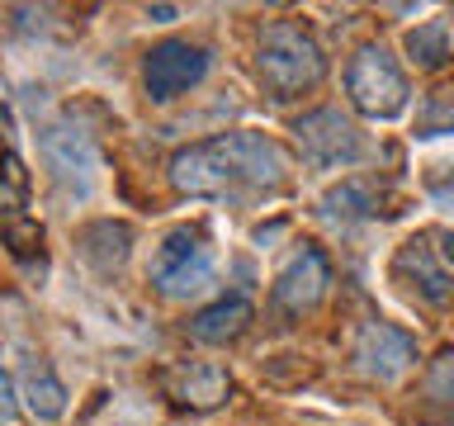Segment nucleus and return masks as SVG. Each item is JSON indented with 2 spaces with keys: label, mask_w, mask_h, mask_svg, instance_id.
Wrapping results in <instances>:
<instances>
[{
  "label": "nucleus",
  "mask_w": 454,
  "mask_h": 426,
  "mask_svg": "<svg viewBox=\"0 0 454 426\" xmlns=\"http://www.w3.org/2000/svg\"><path fill=\"white\" fill-rule=\"evenodd\" d=\"M279 142H270L265 133H223L208 138L199 147H184L170 162V180L184 194H232V190H270L284 180Z\"/></svg>",
  "instance_id": "f257e3e1"
},
{
  "label": "nucleus",
  "mask_w": 454,
  "mask_h": 426,
  "mask_svg": "<svg viewBox=\"0 0 454 426\" xmlns=\"http://www.w3.org/2000/svg\"><path fill=\"white\" fill-rule=\"evenodd\" d=\"M255 67L261 81L275 91L279 99H294L312 91L326 71V57L317 48V38L308 34V24L298 20H275L261 28V48H255Z\"/></svg>",
  "instance_id": "f03ea898"
},
{
  "label": "nucleus",
  "mask_w": 454,
  "mask_h": 426,
  "mask_svg": "<svg viewBox=\"0 0 454 426\" xmlns=\"http://www.w3.org/2000/svg\"><path fill=\"white\" fill-rule=\"evenodd\" d=\"M152 284L166 298H194L213 284V241L199 227H176L161 237L152 265H147Z\"/></svg>",
  "instance_id": "7ed1b4c3"
},
{
  "label": "nucleus",
  "mask_w": 454,
  "mask_h": 426,
  "mask_svg": "<svg viewBox=\"0 0 454 426\" xmlns=\"http://www.w3.org/2000/svg\"><path fill=\"white\" fill-rule=\"evenodd\" d=\"M346 95L360 114H369V119H397V114L407 109V76H403V67L393 62L388 48L369 43V48H360L346 67Z\"/></svg>",
  "instance_id": "20e7f679"
},
{
  "label": "nucleus",
  "mask_w": 454,
  "mask_h": 426,
  "mask_svg": "<svg viewBox=\"0 0 454 426\" xmlns=\"http://www.w3.org/2000/svg\"><path fill=\"white\" fill-rule=\"evenodd\" d=\"M294 138H298V152L312 170H336V166H350L360 162L364 142L355 133L350 119H340L336 109H312L294 123Z\"/></svg>",
  "instance_id": "39448f33"
},
{
  "label": "nucleus",
  "mask_w": 454,
  "mask_h": 426,
  "mask_svg": "<svg viewBox=\"0 0 454 426\" xmlns=\"http://www.w3.org/2000/svg\"><path fill=\"white\" fill-rule=\"evenodd\" d=\"M204 76H208V52L194 48V43H184V38L156 43V48L147 52V67H142V81H147V95L156 99V105L184 95Z\"/></svg>",
  "instance_id": "423d86ee"
},
{
  "label": "nucleus",
  "mask_w": 454,
  "mask_h": 426,
  "mask_svg": "<svg viewBox=\"0 0 454 426\" xmlns=\"http://www.w3.org/2000/svg\"><path fill=\"white\" fill-rule=\"evenodd\" d=\"M350 355H355V369H360V375L388 383V379L411 369V360H417V341H411L407 332H397L393 322H364Z\"/></svg>",
  "instance_id": "0eeeda50"
},
{
  "label": "nucleus",
  "mask_w": 454,
  "mask_h": 426,
  "mask_svg": "<svg viewBox=\"0 0 454 426\" xmlns=\"http://www.w3.org/2000/svg\"><path fill=\"white\" fill-rule=\"evenodd\" d=\"M332 289V265L317 247H303L289 256V265L279 270L275 280V304L289 308V312H308L322 304V294Z\"/></svg>",
  "instance_id": "6e6552de"
},
{
  "label": "nucleus",
  "mask_w": 454,
  "mask_h": 426,
  "mask_svg": "<svg viewBox=\"0 0 454 426\" xmlns=\"http://www.w3.org/2000/svg\"><path fill=\"white\" fill-rule=\"evenodd\" d=\"M393 265H397V275H403V280H411V289H417L426 304L445 308L450 298H454V275H450L445 265H440V256H435V247H431L426 237L403 241Z\"/></svg>",
  "instance_id": "1a4fd4ad"
},
{
  "label": "nucleus",
  "mask_w": 454,
  "mask_h": 426,
  "mask_svg": "<svg viewBox=\"0 0 454 426\" xmlns=\"http://www.w3.org/2000/svg\"><path fill=\"white\" fill-rule=\"evenodd\" d=\"M43 147H48V162H52V170H57L62 180H81V185H90L95 162H99L90 133H81V128H71V123H57V128H48Z\"/></svg>",
  "instance_id": "9d476101"
},
{
  "label": "nucleus",
  "mask_w": 454,
  "mask_h": 426,
  "mask_svg": "<svg viewBox=\"0 0 454 426\" xmlns=\"http://www.w3.org/2000/svg\"><path fill=\"white\" fill-rule=\"evenodd\" d=\"M247 327H251V304L241 294H232V298H218V304L204 308V312H194L190 336L204 341V346H227V341H237Z\"/></svg>",
  "instance_id": "9b49d317"
},
{
  "label": "nucleus",
  "mask_w": 454,
  "mask_h": 426,
  "mask_svg": "<svg viewBox=\"0 0 454 426\" xmlns=\"http://www.w3.org/2000/svg\"><path fill=\"white\" fill-rule=\"evenodd\" d=\"M170 393H176L184 407H218L227 398V369L208 365V360H194V365H184L170 375Z\"/></svg>",
  "instance_id": "f8f14e48"
},
{
  "label": "nucleus",
  "mask_w": 454,
  "mask_h": 426,
  "mask_svg": "<svg viewBox=\"0 0 454 426\" xmlns=\"http://www.w3.org/2000/svg\"><path fill=\"white\" fill-rule=\"evenodd\" d=\"M407 52H411V62L426 67V71L445 67L450 62V24L445 20H431V24L411 28V34H407Z\"/></svg>",
  "instance_id": "ddd939ff"
},
{
  "label": "nucleus",
  "mask_w": 454,
  "mask_h": 426,
  "mask_svg": "<svg viewBox=\"0 0 454 426\" xmlns=\"http://www.w3.org/2000/svg\"><path fill=\"white\" fill-rule=\"evenodd\" d=\"M24 389H28V407H34V417L52 422V417H62V412H67V389L52 379L48 365H38L34 375H28Z\"/></svg>",
  "instance_id": "4468645a"
},
{
  "label": "nucleus",
  "mask_w": 454,
  "mask_h": 426,
  "mask_svg": "<svg viewBox=\"0 0 454 426\" xmlns=\"http://www.w3.org/2000/svg\"><path fill=\"white\" fill-rule=\"evenodd\" d=\"M445 133H454V85L431 91L417 114V138H445Z\"/></svg>",
  "instance_id": "2eb2a0df"
},
{
  "label": "nucleus",
  "mask_w": 454,
  "mask_h": 426,
  "mask_svg": "<svg viewBox=\"0 0 454 426\" xmlns=\"http://www.w3.org/2000/svg\"><path fill=\"white\" fill-rule=\"evenodd\" d=\"M322 209H326V218H364V213H374V199H369V185L350 180L336 194H326Z\"/></svg>",
  "instance_id": "dca6fc26"
},
{
  "label": "nucleus",
  "mask_w": 454,
  "mask_h": 426,
  "mask_svg": "<svg viewBox=\"0 0 454 426\" xmlns=\"http://www.w3.org/2000/svg\"><path fill=\"white\" fill-rule=\"evenodd\" d=\"M426 398L454 417V355H440L431 365V375H426Z\"/></svg>",
  "instance_id": "f3484780"
},
{
  "label": "nucleus",
  "mask_w": 454,
  "mask_h": 426,
  "mask_svg": "<svg viewBox=\"0 0 454 426\" xmlns=\"http://www.w3.org/2000/svg\"><path fill=\"white\" fill-rule=\"evenodd\" d=\"M5 176H10V204H20V190H24V166H20V156H5Z\"/></svg>",
  "instance_id": "a211bd4d"
},
{
  "label": "nucleus",
  "mask_w": 454,
  "mask_h": 426,
  "mask_svg": "<svg viewBox=\"0 0 454 426\" xmlns=\"http://www.w3.org/2000/svg\"><path fill=\"white\" fill-rule=\"evenodd\" d=\"M0 398H5V422L14 426V398H20V393H14V375H5V383H0Z\"/></svg>",
  "instance_id": "6ab92c4d"
},
{
  "label": "nucleus",
  "mask_w": 454,
  "mask_h": 426,
  "mask_svg": "<svg viewBox=\"0 0 454 426\" xmlns=\"http://www.w3.org/2000/svg\"><path fill=\"white\" fill-rule=\"evenodd\" d=\"M440 251H445V261H454V233L440 237Z\"/></svg>",
  "instance_id": "aec40b11"
}]
</instances>
